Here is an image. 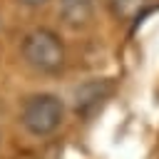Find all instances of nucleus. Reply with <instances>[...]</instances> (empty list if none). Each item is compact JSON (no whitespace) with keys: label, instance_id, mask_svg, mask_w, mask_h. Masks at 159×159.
<instances>
[{"label":"nucleus","instance_id":"1","mask_svg":"<svg viewBox=\"0 0 159 159\" xmlns=\"http://www.w3.org/2000/svg\"><path fill=\"white\" fill-rule=\"evenodd\" d=\"M20 52H22L25 65L40 75H57L65 70V62H67V52H65L62 40L57 37V32H52L47 27L30 30L22 37Z\"/></svg>","mask_w":159,"mask_h":159},{"label":"nucleus","instance_id":"2","mask_svg":"<svg viewBox=\"0 0 159 159\" xmlns=\"http://www.w3.org/2000/svg\"><path fill=\"white\" fill-rule=\"evenodd\" d=\"M65 119V104L52 92H37L30 94L20 107V124L30 137H50L60 129Z\"/></svg>","mask_w":159,"mask_h":159},{"label":"nucleus","instance_id":"3","mask_svg":"<svg viewBox=\"0 0 159 159\" xmlns=\"http://www.w3.org/2000/svg\"><path fill=\"white\" fill-rule=\"evenodd\" d=\"M112 84L107 80H87L80 87H75V97H72V107L80 117H89L99 109V104L109 97Z\"/></svg>","mask_w":159,"mask_h":159},{"label":"nucleus","instance_id":"4","mask_svg":"<svg viewBox=\"0 0 159 159\" xmlns=\"http://www.w3.org/2000/svg\"><path fill=\"white\" fill-rule=\"evenodd\" d=\"M57 17L70 30H84L94 17V0H57Z\"/></svg>","mask_w":159,"mask_h":159},{"label":"nucleus","instance_id":"5","mask_svg":"<svg viewBox=\"0 0 159 159\" xmlns=\"http://www.w3.org/2000/svg\"><path fill=\"white\" fill-rule=\"evenodd\" d=\"M107 5L119 22H132L142 15V10L149 5V0H107Z\"/></svg>","mask_w":159,"mask_h":159},{"label":"nucleus","instance_id":"6","mask_svg":"<svg viewBox=\"0 0 159 159\" xmlns=\"http://www.w3.org/2000/svg\"><path fill=\"white\" fill-rule=\"evenodd\" d=\"M20 5H25V7H40V5H45L47 0H17Z\"/></svg>","mask_w":159,"mask_h":159}]
</instances>
